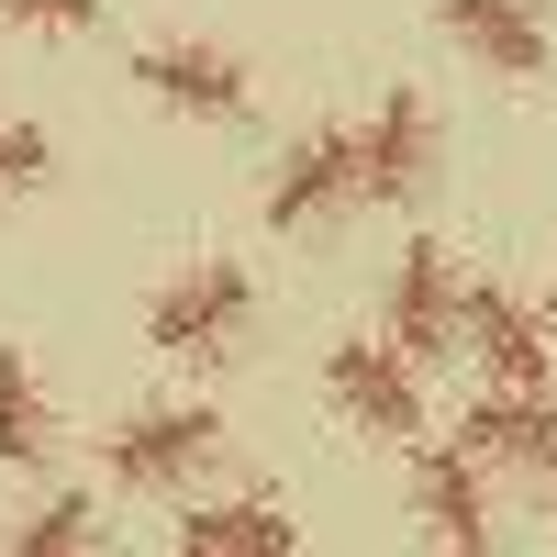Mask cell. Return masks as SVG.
Masks as SVG:
<instances>
[{
    "label": "cell",
    "instance_id": "1",
    "mask_svg": "<svg viewBox=\"0 0 557 557\" xmlns=\"http://www.w3.org/2000/svg\"><path fill=\"white\" fill-rule=\"evenodd\" d=\"M246 323H257V278L235 257H201V268H178L168 290L146 301V346L178 357V368H223L246 346Z\"/></svg>",
    "mask_w": 557,
    "mask_h": 557
},
{
    "label": "cell",
    "instance_id": "2",
    "mask_svg": "<svg viewBox=\"0 0 557 557\" xmlns=\"http://www.w3.org/2000/svg\"><path fill=\"white\" fill-rule=\"evenodd\" d=\"M134 89H146L157 112L178 123H246L257 112V78L235 45H212V34H157V45H134Z\"/></svg>",
    "mask_w": 557,
    "mask_h": 557
},
{
    "label": "cell",
    "instance_id": "3",
    "mask_svg": "<svg viewBox=\"0 0 557 557\" xmlns=\"http://www.w3.org/2000/svg\"><path fill=\"white\" fill-rule=\"evenodd\" d=\"M323 401H335L357 435H380V446H424V368L401 346H380V335L323 346Z\"/></svg>",
    "mask_w": 557,
    "mask_h": 557
},
{
    "label": "cell",
    "instance_id": "4",
    "mask_svg": "<svg viewBox=\"0 0 557 557\" xmlns=\"http://www.w3.org/2000/svg\"><path fill=\"white\" fill-rule=\"evenodd\" d=\"M101 457H112L123 491H178V480H201L223 457V412L212 401H146V412H123L101 435Z\"/></svg>",
    "mask_w": 557,
    "mask_h": 557
},
{
    "label": "cell",
    "instance_id": "5",
    "mask_svg": "<svg viewBox=\"0 0 557 557\" xmlns=\"http://www.w3.org/2000/svg\"><path fill=\"white\" fill-rule=\"evenodd\" d=\"M457 357L491 368V391H546L557 368V335L524 290H502V278H457Z\"/></svg>",
    "mask_w": 557,
    "mask_h": 557
},
{
    "label": "cell",
    "instance_id": "6",
    "mask_svg": "<svg viewBox=\"0 0 557 557\" xmlns=\"http://www.w3.org/2000/svg\"><path fill=\"white\" fill-rule=\"evenodd\" d=\"M357 201V123H312L278 146L268 168V235H312V223H335Z\"/></svg>",
    "mask_w": 557,
    "mask_h": 557
},
{
    "label": "cell",
    "instance_id": "7",
    "mask_svg": "<svg viewBox=\"0 0 557 557\" xmlns=\"http://www.w3.org/2000/svg\"><path fill=\"white\" fill-rule=\"evenodd\" d=\"M435 178V101L412 78H391L357 123V201H412Z\"/></svg>",
    "mask_w": 557,
    "mask_h": 557
},
{
    "label": "cell",
    "instance_id": "8",
    "mask_svg": "<svg viewBox=\"0 0 557 557\" xmlns=\"http://www.w3.org/2000/svg\"><path fill=\"white\" fill-rule=\"evenodd\" d=\"M435 23H446V45H457L469 67L513 78V89H535V78L557 67V23L535 12V0H435Z\"/></svg>",
    "mask_w": 557,
    "mask_h": 557
},
{
    "label": "cell",
    "instance_id": "9",
    "mask_svg": "<svg viewBox=\"0 0 557 557\" xmlns=\"http://www.w3.org/2000/svg\"><path fill=\"white\" fill-rule=\"evenodd\" d=\"M380 346H401L412 368H424V357H457V257H446L435 235L401 246L391 301H380Z\"/></svg>",
    "mask_w": 557,
    "mask_h": 557
},
{
    "label": "cell",
    "instance_id": "10",
    "mask_svg": "<svg viewBox=\"0 0 557 557\" xmlns=\"http://www.w3.org/2000/svg\"><path fill=\"white\" fill-rule=\"evenodd\" d=\"M412 502H424V535L446 546V557H491V469H469L457 446H424L412 457Z\"/></svg>",
    "mask_w": 557,
    "mask_h": 557
},
{
    "label": "cell",
    "instance_id": "11",
    "mask_svg": "<svg viewBox=\"0 0 557 557\" xmlns=\"http://www.w3.org/2000/svg\"><path fill=\"white\" fill-rule=\"evenodd\" d=\"M469 469H557V401L546 391H480V412L457 424Z\"/></svg>",
    "mask_w": 557,
    "mask_h": 557
},
{
    "label": "cell",
    "instance_id": "12",
    "mask_svg": "<svg viewBox=\"0 0 557 557\" xmlns=\"http://www.w3.org/2000/svg\"><path fill=\"white\" fill-rule=\"evenodd\" d=\"M178 557H301V524L268 491H223V502H201L178 524Z\"/></svg>",
    "mask_w": 557,
    "mask_h": 557
},
{
    "label": "cell",
    "instance_id": "13",
    "mask_svg": "<svg viewBox=\"0 0 557 557\" xmlns=\"http://www.w3.org/2000/svg\"><path fill=\"white\" fill-rule=\"evenodd\" d=\"M57 457V391L34 380L23 346H0V469H45Z\"/></svg>",
    "mask_w": 557,
    "mask_h": 557
},
{
    "label": "cell",
    "instance_id": "14",
    "mask_svg": "<svg viewBox=\"0 0 557 557\" xmlns=\"http://www.w3.org/2000/svg\"><path fill=\"white\" fill-rule=\"evenodd\" d=\"M0 557H101V502L89 491H45L34 513L0 535Z\"/></svg>",
    "mask_w": 557,
    "mask_h": 557
},
{
    "label": "cell",
    "instance_id": "15",
    "mask_svg": "<svg viewBox=\"0 0 557 557\" xmlns=\"http://www.w3.org/2000/svg\"><path fill=\"white\" fill-rule=\"evenodd\" d=\"M45 178H57V134L23 123V112H0V201H34Z\"/></svg>",
    "mask_w": 557,
    "mask_h": 557
},
{
    "label": "cell",
    "instance_id": "16",
    "mask_svg": "<svg viewBox=\"0 0 557 557\" xmlns=\"http://www.w3.org/2000/svg\"><path fill=\"white\" fill-rule=\"evenodd\" d=\"M0 23H12V34H89L101 0H0Z\"/></svg>",
    "mask_w": 557,
    "mask_h": 557
},
{
    "label": "cell",
    "instance_id": "17",
    "mask_svg": "<svg viewBox=\"0 0 557 557\" xmlns=\"http://www.w3.org/2000/svg\"><path fill=\"white\" fill-rule=\"evenodd\" d=\"M546 335H557V268H546Z\"/></svg>",
    "mask_w": 557,
    "mask_h": 557
},
{
    "label": "cell",
    "instance_id": "18",
    "mask_svg": "<svg viewBox=\"0 0 557 557\" xmlns=\"http://www.w3.org/2000/svg\"><path fill=\"white\" fill-rule=\"evenodd\" d=\"M546 480H557V469H546Z\"/></svg>",
    "mask_w": 557,
    "mask_h": 557
}]
</instances>
